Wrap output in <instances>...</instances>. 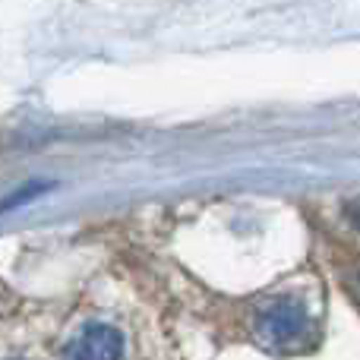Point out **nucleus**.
Listing matches in <instances>:
<instances>
[{
	"mask_svg": "<svg viewBox=\"0 0 360 360\" xmlns=\"http://www.w3.org/2000/svg\"><path fill=\"white\" fill-rule=\"evenodd\" d=\"M256 338L269 348L294 351L313 338V316L300 297H272L253 316Z\"/></svg>",
	"mask_w": 360,
	"mask_h": 360,
	"instance_id": "f257e3e1",
	"label": "nucleus"
},
{
	"mask_svg": "<svg viewBox=\"0 0 360 360\" xmlns=\"http://www.w3.org/2000/svg\"><path fill=\"white\" fill-rule=\"evenodd\" d=\"M120 357H124V338H120V332L114 326L105 323L86 326L63 348V360H120Z\"/></svg>",
	"mask_w": 360,
	"mask_h": 360,
	"instance_id": "f03ea898",
	"label": "nucleus"
},
{
	"mask_svg": "<svg viewBox=\"0 0 360 360\" xmlns=\"http://www.w3.org/2000/svg\"><path fill=\"white\" fill-rule=\"evenodd\" d=\"M345 212H348V221L354 224V228H360V199H351V202L345 205Z\"/></svg>",
	"mask_w": 360,
	"mask_h": 360,
	"instance_id": "7ed1b4c3",
	"label": "nucleus"
}]
</instances>
